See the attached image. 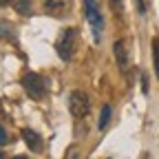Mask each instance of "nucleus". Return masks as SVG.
I'll use <instances>...</instances> for the list:
<instances>
[{"label":"nucleus","instance_id":"nucleus-1","mask_svg":"<svg viewBox=\"0 0 159 159\" xmlns=\"http://www.w3.org/2000/svg\"><path fill=\"white\" fill-rule=\"evenodd\" d=\"M22 86H25V91L29 93L31 99H42L44 93H47V82L38 73H31V71L22 75Z\"/></svg>","mask_w":159,"mask_h":159},{"label":"nucleus","instance_id":"nucleus-2","mask_svg":"<svg viewBox=\"0 0 159 159\" xmlns=\"http://www.w3.org/2000/svg\"><path fill=\"white\" fill-rule=\"evenodd\" d=\"M82 2H84L86 20H89V25L93 29V35H95V40H99L102 29H104V20H102V13H99V7H97L95 0H82Z\"/></svg>","mask_w":159,"mask_h":159},{"label":"nucleus","instance_id":"nucleus-3","mask_svg":"<svg viewBox=\"0 0 159 159\" xmlns=\"http://www.w3.org/2000/svg\"><path fill=\"white\" fill-rule=\"evenodd\" d=\"M69 111H71V115L77 117V119H80V117H86L89 111H91V99H89V95L82 93V91H73L71 97H69Z\"/></svg>","mask_w":159,"mask_h":159},{"label":"nucleus","instance_id":"nucleus-4","mask_svg":"<svg viewBox=\"0 0 159 159\" xmlns=\"http://www.w3.org/2000/svg\"><path fill=\"white\" fill-rule=\"evenodd\" d=\"M75 40H77V29H66L62 33V38H60L57 42V55L64 60V62H69V60H73V53H75Z\"/></svg>","mask_w":159,"mask_h":159},{"label":"nucleus","instance_id":"nucleus-5","mask_svg":"<svg viewBox=\"0 0 159 159\" xmlns=\"http://www.w3.org/2000/svg\"><path fill=\"white\" fill-rule=\"evenodd\" d=\"M22 137H25V144L29 146V150H35V152H42V137H40L35 130H31V128H25L22 130Z\"/></svg>","mask_w":159,"mask_h":159},{"label":"nucleus","instance_id":"nucleus-6","mask_svg":"<svg viewBox=\"0 0 159 159\" xmlns=\"http://www.w3.org/2000/svg\"><path fill=\"white\" fill-rule=\"evenodd\" d=\"M113 51H115V57H117L119 69L126 71V69H128V51H126V42H122V40H119V42H115Z\"/></svg>","mask_w":159,"mask_h":159},{"label":"nucleus","instance_id":"nucleus-7","mask_svg":"<svg viewBox=\"0 0 159 159\" xmlns=\"http://www.w3.org/2000/svg\"><path fill=\"white\" fill-rule=\"evenodd\" d=\"M64 9H66L64 0H44V11L51 13V16H62Z\"/></svg>","mask_w":159,"mask_h":159},{"label":"nucleus","instance_id":"nucleus-8","mask_svg":"<svg viewBox=\"0 0 159 159\" xmlns=\"http://www.w3.org/2000/svg\"><path fill=\"white\" fill-rule=\"evenodd\" d=\"M111 113H113V108H111L108 104H104V108H102V115H99V122H97V128H99V130H104V128L108 126Z\"/></svg>","mask_w":159,"mask_h":159},{"label":"nucleus","instance_id":"nucleus-9","mask_svg":"<svg viewBox=\"0 0 159 159\" xmlns=\"http://www.w3.org/2000/svg\"><path fill=\"white\" fill-rule=\"evenodd\" d=\"M152 62H155V75L159 80V38L152 40Z\"/></svg>","mask_w":159,"mask_h":159},{"label":"nucleus","instance_id":"nucleus-10","mask_svg":"<svg viewBox=\"0 0 159 159\" xmlns=\"http://www.w3.org/2000/svg\"><path fill=\"white\" fill-rule=\"evenodd\" d=\"M29 7H31V0H16V9H18V13L27 16V13H29Z\"/></svg>","mask_w":159,"mask_h":159},{"label":"nucleus","instance_id":"nucleus-11","mask_svg":"<svg viewBox=\"0 0 159 159\" xmlns=\"http://www.w3.org/2000/svg\"><path fill=\"white\" fill-rule=\"evenodd\" d=\"M108 2H111L113 11H117V13H122V11H124V2H122V0H108Z\"/></svg>","mask_w":159,"mask_h":159},{"label":"nucleus","instance_id":"nucleus-12","mask_svg":"<svg viewBox=\"0 0 159 159\" xmlns=\"http://www.w3.org/2000/svg\"><path fill=\"white\" fill-rule=\"evenodd\" d=\"M7 142H9V135H7V130L2 126H0V146H5Z\"/></svg>","mask_w":159,"mask_h":159},{"label":"nucleus","instance_id":"nucleus-13","mask_svg":"<svg viewBox=\"0 0 159 159\" xmlns=\"http://www.w3.org/2000/svg\"><path fill=\"white\" fill-rule=\"evenodd\" d=\"M135 2H137V11L144 16V13H146V5H144V0H135Z\"/></svg>","mask_w":159,"mask_h":159},{"label":"nucleus","instance_id":"nucleus-14","mask_svg":"<svg viewBox=\"0 0 159 159\" xmlns=\"http://www.w3.org/2000/svg\"><path fill=\"white\" fill-rule=\"evenodd\" d=\"M13 159H29V157H22V155H18V157H13Z\"/></svg>","mask_w":159,"mask_h":159},{"label":"nucleus","instance_id":"nucleus-15","mask_svg":"<svg viewBox=\"0 0 159 159\" xmlns=\"http://www.w3.org/2000/svg\"><path fill=\"white\" fill-rule=\"evenodd\" d=\"M7 2H9V0H0V5H7Z\"/></svg>","mask_w":159,"mask_h":159},{"label":"nucleus","instance_id":"nucleus-16","mask_svg":"<svg viewBox=\"0 0 159 159\" xmlns=\"http://www.w3.org/2000/svg\"><path fill=\"white\" fill-rule=\"evenodd\" d=\"M71 159H77V155H71Z\"/></svg>","mask_w":159,"mask_h":159},{"label":"nucleus","instance_id":"nucleus-17","mask_svg":"<svg viewBox=\"0 0 159 159\" xmlns=\"http://www.w3.org/2000/svg\"><path fill=\"white\" fill-rule=\"evenodd\" d=\"M0 159H2V152H0Z\"/></svg>","mask_w":159,"mask_h":159}]
</instances>
